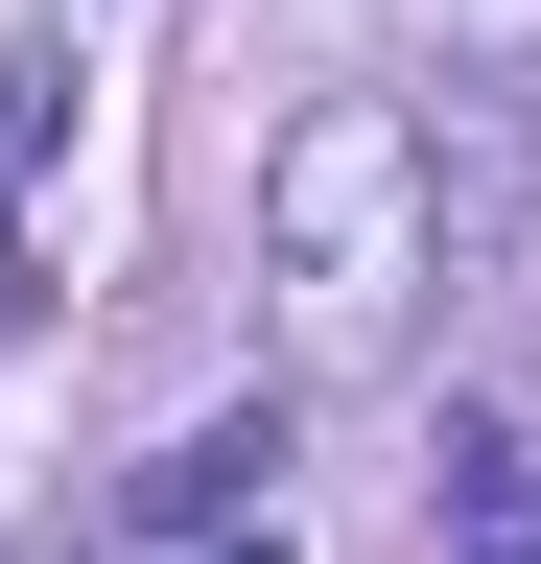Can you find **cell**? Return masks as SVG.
I'll return each instance as SVG.
<instances>
[{
	"label": "cell",
	"mask_w": 541,
	"mask_h": 564,
	"mask_svg": "<svg viewBox=\"0 0 541 564\" xmlns=\"http://www.w3.org/2000/svg\"><path fill=\"white\" fill-rule=\"evenodd\" d=\"M259 259H283L306 352H377L400 306H424V259H447V165H424V118H400V95H306L283 141H259Z\"/></svg>",
	"instance_id": "6da1fadb"
},
{
	"label": "cell",
	"mask_w": 541,
	"mask_h": 564,
	"mask_svg": "<svg viewBox=\"0 0 541 564\" xmlns=\"http://www.w3.org/2000/svg\"><path fill=\"white\" fill-rule=\"evenodd\" d=\"M259 470H283V400H213L188 447H142V470H118V518H142V541H188V518H236Z\"/></svg>",
	"instance_id": "7a4b0ae2"
},
{
	"label": "cell",
	"mask_w": 541,
	"mask_h": 564,
	"mask_svg": "<svg viewBox=\"0 0 541 564\" xmlns=\"http://www.w3.org/2000/svg\"><path fill=\"white\" fill-rule=\"evenodd\" d=\"M447 24H470V47H541V0H447Z\"/></svg>",
	"instance_id": "3957f363"
},
{
	"label": "cell",
	"mask_w": 541,
	"mask_h": 564,
	"mask_svg": "<svg viewBox=\"0 0 541 564\" xmlns=\"http://www.w3.org/2000/svg\"><path fill=\"white\" fill-rule=\"evenodd\" d=\"M236 564H283V541H236Z\"/></svg>",
	"instance_id": "277c9868"
}]
</instances>
